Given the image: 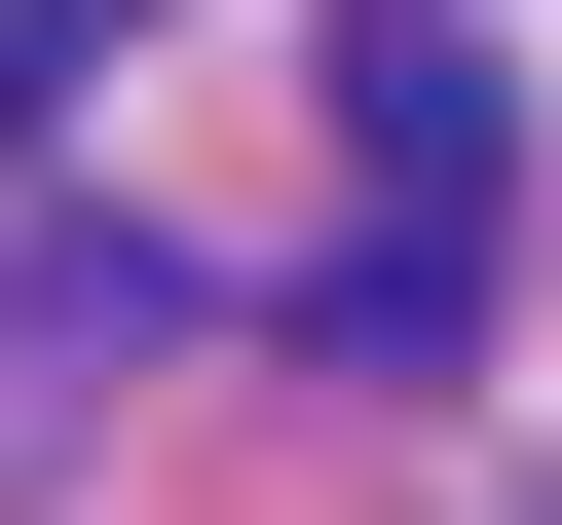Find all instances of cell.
<instances>
[{
	"label": "cell",
	"mask_w": 562,
	"mask_h": 525,
	"mask_svg": "<svg viewBox=\"0 0 562 525\" xmlns=\"http://www.w3.org/2000/svg\"><path fill=\"white\" fill-rule=\"evenodd\" d=\"M338 150H375V225H413V262H487V225H525V76L450 38V0H338Z\"/></svg>",
	"instance_id": "1"
},
{
	"label": "cell",
	"mask_w": 562,
	"mask_h": 525,
	"mask_svg": "<svg viewBox=\"0 0 562 525\" xmlns=\"http://www.w3.org/2000/svg\"><path fill=\"white\" fill-rule=\"evenodd\" d=\"M38 38H113V0H38Z\"/></svg>",
	"instance_id": "2"
},
{
	"label": "cell",
	"mask_w": 562,
	"mask_h": 525,
	"mask_svg": "<svg viewBox=\"0 0 562 525\" xmlns=\"http://www.w3.org/2000/svg\"><path fill=\"white\" fill-rule=\"evenodd\" d=\"M0 76H38V38H0Z\"/></svg>",
	"instance_id": "3"
}]
</instances>
